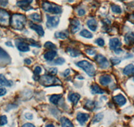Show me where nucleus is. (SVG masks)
Listing matches in <instances>:
<instances>
[{
	"instance_id": "obj_46",
	"label": "nucleus",
	"mask_w": 134,
	"mask_h": 127,
	"mask_svg": "<svg viewBox=\"0 0 134 127\" xmlns=\"http://www.w3.org/2000/svg\"><path fill=\"white\" fill-rule=\"evenodd\" d=\"M24 62L27 64V65H30V64L32 63V62H31V60L30 59H25Z\"/></svg>"
},
{
	"instance_id": "obj_38",
	"label": "nucleus",
	"mask_w": 134,
	"mask_h": 127,
	"mask_svg": "<svg viewBox=\"0 0 134 127\" xmlns=\"http://www.w3.org/2000/svg\"><path fill=\"white\" fill-rule=\"evenodd\" d=\"M6 90L5 88H3V87H2L0 86V96H4L5 94H6Z\"/></svg>"
},
{
	"instance_id": "obj_23",
	"label": "nucleus",
	"mask_w": 134,
	"mask_h": 127,
	"mask_svg": "<svg viewBox=\"0 0 134 127\" xmlns=\"http://www.w3.org/2000/svg\"><path fill=\"white\" fill-rule=\"evenodd\" d=\"M69 34L67 31H64V32H57V33H55V37L58 38V39H64L69 37Z\"/></svg>"
},
{
	"instance_id": "obj_49",
	"label": "nucleus",
	"mask_w": 134,
	"mask_h": 127,
	"mask_svg": "<svg viewBox=\"0 0 134 127\" xmlns=\"http://www.w3.org/2000/svg\"><path fill=\"white\" fill-rule=\"evenodd\" d=\"M47 126H54V125H52V124H50V125H47Z\"/></svg>"
},
{
	"instance_id": "obj_33",
	"label": "nucleus",
	"mask_w": 134,
	"mask_h": 127,
	"mask_svg": "<svg viewBox=\"0 0 134 127\" xmlns=\"http://www.w3.org/2000/svg\"><path fill=\"white\" fill-rule=\"evenodd\" d=\"M8 123V120L5 116H1L0 117V126H3Z\"/></svg>"
},
{
	"instance_id": "obj_5",
	"label": "nucleus",
	"mask_w": 134,
	"mask_h": 127,
	"mask_svg": "<svg viewBox=\"0 0 134 127\" xmlns=\"http://www.w3.org/2000/svg\"><path fill=\"white\" fill-rule=\"evenodd\" d=\"M94 60L97 62V63L99 64V66L101 68H103V69H106V68H107L109 66V61L103 55L97 54L95 56V57H94Z\"/></svg>"
},
{
	"instance_id": "obj_1",
	"label": "nucleus",
	"mask_w": 134,
	"mask_h": 127,
	"mask_svg": "<svg viewBox=\"0 0 134 127\" xmlns=\"http://www.w3.org/2000/svg\"><path fill=\"white\" fill-rule=\"evenodd\" d=\"M26 23V17L22 14H15L11 18L10 25L12 28L15 29V30H21L24 27Z\"/></svg>"
},
{
	"instance_id": "obj_39",
	"label": "nucleus",
	"mask_w": 134,
	"mask_h": 127,
	"mask_svg": "<svg viewBox=\"0 0 134 127\" xmlns=\"http://www.w3.org/2000/svg\"><path fill=\"white\" fill-rule=\"evenodd\" d=\"M8 4V0H0V5L2 7H6Z\"/></svg>"
},
{
	"instance_id": "obj_4",
	"label": "nucleus",
	"mask_w": 134,
	"mask_h": 127,
	"mask_svg": "<svg viewBox=\"0 0 134 127\" xmlns=\"http://www.w3.org/2000/svg\"><path fill=\"white\" fill-rule=\"evenodd\" d=\"M76 66L79 68H82L84 71L85 72L88 76L91 77H93L95 74V69L94 66L92 65L90 62H87L86 60L80 61V62L76 63Z\"/></svg>"
},
{
	"instance_id": "obj_10",
	"label": "nucleus",
	"mask_w": 134,
	"mask_h": 127,
	"mask_svg": "<svg viewBox=\"0 0 134 127\" xmlns=\"http://www.w3.org/2000/svg\"><path fill=\"white\" fill-rule=\"evenodd\" d=\"M80 29V22L76 19L72 20L70 22V31L72 33H75L79 30Z\"/></svg>"
},
{
	"instance_id": "obj_14",
	"label": "nucleus",
	"mask_w": 134,
	"mask_h": 127,
	"mask_svg": "<svg viewBox=\"0 0 134 127\" xmlns=\"http://www.w3.org/2000/svg\"><path fill=\"white\" fill-rule=\"evenodd\" d=\"M112 81V78L109 75H103L99 78V82L102 86H107L109 84L111 83Z\"/></svg>"
},
{
	"instance_id": "obj_7",
	"label": "nucleus",
	"mask_w": 134,
	"mask_h": 127,
	"mask_svg": "<svg viewBox=\"0 0 134 127\" xmlns=\"http://www.w3.org/2000/svg\"><path fill=\"white\" fill-rule=\"evenodd\" d=\"M60 22V18L58 16H47V22L46 26L48 27H57Z\"/></svg>"
},
{
	"instance_id": "obj_42",
	"label": "nucleus",
	"mask_w": 134,
	"mask_h": 127,
	"mask_svg": "<svg viewBox=\"0 0 134 127\" xmlns=\"http://www.w3.org/2000/svg\"><path fill=\"white\" fill-rule=\"evenodd\" d=\"M25 117L28 120H32L33 118V115L31 113H26L25 114Z\"/></svg>"
},
{
	"instance_id": "obj_44",
	"label": "nucleus",
	"mask_w": 134,
	"mask_h": 127,
	"mask_svg": "<svg viewBox=\"0 0 134 127\" xmlns=\"http://www.w3.org/2000/svg\"><path fill=\"white\" fill-rule=\"evenodd\" d=\"M87 52L89 55H93V54H94L96 53V51H94H94H93V50H87Z\"/></svg>"
},
{
	"instance_id": "obj_24",
	"label": "nucleus",
	"mask_w": 134,
	"mask_h": 127,
	"mask_svg": "<svg viewBox=\"0 0 134 127\" xmlns=\"http://www.w3.org/2000/svg\"><path fill=\"white\" fill-rule=\"evenodd\" d=\"M61 98H62V95L60 94H54L50 96V101L54 105H57Z\"/></svg>"
},
{
	"instance_id": "obj_17",
	"label": "nucleus",
	"mask_w": 134,
	"mask_h": 127,
	"mask_svg": "<svg viewBox=\"0 0 134 127\" xmlns=\"http://www.w3.org/2000/svg\"><path fill=\"white\" fill-rule=\"evenodd\" d=\"M0 84L2 86L10 87L13 85V82L11 80H8L3 74H0Z\"/></svg>"
},
{
	"instance_id": "obj_8",
	"label": "nucleus",
	"mask_w": 134,
	"mask_h": 127,
	"mask_svg": "<svg viewBox=\"0 0 134 127\" xmlns=\"http://www.w3.org/2000/svg\"><path fill=\"white\" fill-rule=\"evenodd\" d=\"M15 43H16V46L18 48L19 50L20 51H23V52H26V51H30V48L29 45L27 43L24 42H21L20 40H18V41H15Z\"/></svg>"
},
{
	"instance_id": "obj_6",
	"label": "nucleus",
	"mask_w": 134,
	"mask_h": 127,
	"mask_svg": "<svg viewBox=\"0 0 134 127\" xmlns=\"http://www.w3.org/2000/svg\"><path fill=\"white\" fill-rule=\"evenodd\" d=\"M9 23V14L5 10L0 9V26H8Z\"/></svg>"
},
{
	"instance_id": "obj_37",
	"label": "nucleus",
	"mask_w": 134,
	"mask_h": 127,
	"mask_svg": "<svg viewBox=\"0 0 134 127\" xmlns=\"http://www.w3.org/2000/svg\"><path fill=\"white\" fill-rule=\"evenodd\" d=\"M111 62L113 63V65H117L118 63H119L121 62V60L119 59V58H111Z\"/></svg>"
},
{
	"instance_id": "obj_35",
	"label": "nucleus",
	"mask_w": 134,
	"mask_h": 127,
	"mask_svg": "<svg viewBox=\"0 0 134 127\" xmlns=\"http://www.w3.org/2000/svg\"><path fill=\"white\" fill-rule=\"evenodd\" d=\"M34 72L35 74V76H38L42 72V68L40 66H36L34 70Z\"/></svg>"
},
{
	"instance_id": "obj_41",
	"label": "nucleus",
	"mask_w": 134,
	"mask_h": 127,
	"mask_svg": "<svg viewBox=\"0 0 134 127\" xmlns=\"http://www.w3.org/2000/svg\"><path fill=\"white\" fill-rule=\"evenodd\" d=\"M85 10L83 9H79L78 10V14H79V15H80V16H83V15L85 14Z\"/></svg>"
},
{
	"instance_id": "obj_28",
	"label": "nucleus",
	"mask_w": 134,
	"mask_h": 127,
	"mask_svg": "<svg viewBox=\"0 0 134 127\" xmlns=\"http://www.w3.org/2000/svg\"><path fill=\"white\" fill-rule=\"evenodd\" d=\"M103 113L97 114H96L95 116H94V118H93V120H92V123L94 124V123H99V122H100V121L103 119Z\"/></svg>"
},
{
	"instance_id": "obj_16",
	"label": "nucleus",
	"mask_w": 134,
	"mask_h": 127,
	"mask_svg": "<svg viewBox=\"0 0 134 127\" xmlns=\"http://www.w3.org/2000/svg\"><path fill=\"white\" fill-rule=\"evenodd\" d=\"M87 26L88 27V28L90 29L91 30H92L93 32H94V31L97 30V29L98 27V24L97 22L94 19H91V20H88L87 21Z\"/></svg>"
},
{
	"instance_id": "obj_21",
	"label": "nucleus",
	"mask_w": 134,
	"mask_h": 127,
	"mask_svg": "<svg viewBox=\"0 0 134 127\" xmlns=\"http://www.w3.org/2000/svg\"><path fill=\"white\" fill-rule=\"evenodd\" d=\"M60 123L62 126L63 127H73L74 125L72 124L71 121L69 119L65 117H63L60 118Z\"/></svg>"
},
{
	"instance_id": "obj_26",
	"label": "nucleus",
	"mask_w": 134,
	"mask_h": 127,
	"mask_svg": "<svg viewBox=\"0 0 134 127\" xmlns=\"http://www.w3.org/2000/svg\"><path fill=\"white\" fill-rule=\"evenodd\" d=\"M67 51L69 52V54L72 56V57H78L81 55V52L79 50H75V49L72 48H68L67 49Z\"/></svg>"
},
{
	"instance_id": "obj_48",
	"label": "nucleus",
	"mask_w": 134,
	"mask_h": 127,
	"mask_svg": "<svg viewBox=\"0 0 134 127\" xmlns=\"http://www.w3.org/2000/svg\"><path fill=\"white\" fill-rule=\"evenodd\" d=\"M12 44V43L9 42H8L6 43V45H8V46H11V47H13L12 44Z\"/></svg>"
},
{
	"instance_id": "obj_18",
	"label": "nucleus",
	"mask_w": 134,
	"mask_h": 127,
	"mask_svg": "<svg viewBox=\"0 0 134 127\" xmlns=\"http://www.w3.org/2000/svg\"><path fill=\"white\" fill-rule=\"evenodd\" d=\"M17 5L18 7H20V8H21V9H23V10L26 11H29L32 9V8H31V7L30 6V4H28V3H27L26 2H25L23 0H21V1H19L18 2H17Z\"/></svg>"
},
{
	"instance_id": "obj_34",
	"label": "nucleus",
	"mask_w": 134,
	"mask_h": 127,
	"mask_svg": "<svg viewBox=\"0 0 134 127\" xmlns=\"http://www.w3.org/2000/svg\"><path fill=\"white\" fill-rule=\"evenodd\" d=\"M64 62H65V60H64V58H63V57H58V59H57L54 62V63L57 64V65H62Z\"/></svg>"
},
{
	"instance_id": "obj_25",
	"label": "nucleus",
	"mask_w": 134,
	"mask_h": 127,
	"mask_svg": "<svg viewBox=\"0 0 134 127\" xmlns=\"http://www.w3.org/2000/svg\"><path fill=\"white\" fill-rule=\"evenodd\" d=\"M125 41L127 44H130L134 42V32L127 33L125 37Z\"/></svg>"
},
{
	"instance_id": "obj_31",
	"label": "nucleus",
	"mask_w": 134,
	"mask_h": 127,
	"mask_svg": "<svg viewBox=\"0 0 134 127\" xmlns=\"http://www.w3.org/2000/svg\"><path fill=\"white\" fill-rule=\"evenodd\" d=\"M44 48H46V49H48V50H54V49L57 48V46L54 44H52V42H47L46 44H44Z\"/></svg>"
},
{
	"instance_id": "obj_27",
	"label": "nucleus",
	"mask_w": 134,
	"mask_h": 127,
	"mask_svg": "<svg viewBox=\"0 0 134 127\" xmlns=\"http://www.w3.org/2000/svg\"><path fill=\"white\" fill-rule=\"evenodd\" d=\"M80 35H81V36L84 37V38H88V39L92 38L93 36V34H92L90 32L87 31V30H83L82 31H81V32L80 33Z\"/></svg>"
},
{
	"instance_id": "obj_36",
	"label": "nucleus",
	"mask_w": 134,
	"mask_h": 127,
	"mask_svg": "<svg viewBox=\"0 0 134 127\" xmlns=\"http://www.w3.org/2000/svg\"><path fill=\"white\" fill-rule=\"evenodd\" d=\"M95 42H96L97 44L99 45V46H103L105 45V42H104V40L102 38H98Z\"/></svg>"
},
{
	"instance_id": "obj_47",
	"label": "nucleus",
	"mask_w": 134,
	"mask_h": 127,
	"mask_svg": "<svg viewBox=\"0 0 134 127\" xmlns=\"http://www.w3.org/2000/svg\"><path fill=\"white\" fill-rule=\"evenodd\" d=\"M23 1H24L25 2H26V3H28V4H30V3L33 2V0H23Z\"/></svg>"
},
{
	"instance_id": "obj_43",
	"label": "nucleus",
	"mask_w": 134,
	"mask_h": 127,
	"mask_svg": "<svg viewBox=\"0 0 134 127\" xmlns=\"http://www.w3.org/2000/svg\"><path fill=\"white\" fill-rule=\"evenodd\" d=\"M69 74H70V70H69V69H67V70H66L65 71H64V72L63 73V75H64V76H67Z\"/></svg>"
},
{
	"instance_id": "obj_20",
	"label": "nucleus",
	"mask_w": 134,
	"mask_h": 127,
	"mask_svg": "<svg viewBox=\"0 0 134 127\" xmlns=\"http://www.w3.org/2000/svg\"><path fill=\"white\" fill-rule=\"evenodd\" d=\"M81 96L78 93H72V94H70L69 96V100H70L71 102H72L74 105H76L80 100Z\"/></svg>"
},
{
	"instance_id": "obj_15",
	"label": "nucleus",
	"mask_w": 134,
	"mask_h": 127,
	"mask_svg": "<svg viewBox=\"0 0 134 127\" xmlns=\"http://www.w3.org/2000/svg\"><path fill=\"white\" fill-rule=\"evenodd\" d=\"M57 56V51L55 50H50V51H47L46 53L44 54V59L47 61H52V60L55 57V56Z\"/></svg>"
},
{
	"instance_id": "obj_32",
	"label": "nucleus",
	"mask_w": 134,
	"mask_h": 127,
	"mask_svg": "<svg viewBox=\"0 0 134 127\" xmlns=\"http://www.w3.org/2000/svg\"><path fill=\"white\" fill-rule=\"evenodd\" d=\"M111 9L115 14H121V9L120 7L116 5H113L111 6Z\"/></svg>"
},
{
	"instance_id": "obj_19",
	"label": "nucleus",
	"mask_w": 134,
	"mask_h": 127,
	"mask_svg": "<svg viewBox=\"0 0 134 127\" xmlns=\"http://www.w3.org/2000/svg\"><path fill=\"white\" fill-rule=\"evenodd\" d=\"M124 74L126 76H130L134 74V66L133 64H129L124 69Z\"/></svg>"
},
{
	"instance_id": "obj_9",
	"label": "nucleus",
	"mask_w": 134,
	"mask_h": 127,
	"mask_svg": "<svg viewBox=\"0 0 134 127\" xmlns=\"http://www.w3.org/2000/svg\"><path fill=\"white\" fill-rule=\"evenodd\" d=\"M113 100H114L115 103L119 106H124L127 102L126 99L122 94H118V95L113 97Z\"/></svg>"
},
{
	"instance_id": "obj_40",
	"label": "nucleus",
	"mask_w": 134,
	"mask_h": 127,
	"mask_svg": "<svg viewBox=\"0 0 134 127\" xmlns=\"http://www.w3.org/2000/svg\"><path fill=\"white\" fill-rule=\"evenodd\" d=\"M49 72L52 75H56L57 74V69L55 68H52L49 69Z\"/></svg>"
},
{
	"instance_id": "obj_50",
	"label": "nucleus",
	"mask_w": 134,
	"mask_h": 127,
	"mask_svg": "<svg viewBox=\"0 0 134 127\" xmlns=\"http://www.w3.org/2000/svg\"><path fill=\"white\" fill-rule=\"evenodd\" d=\"M119 1H121V2H123V1H124V0H119Z\"/></svg>"
},
{
	"instance_id": "obj_45",
	"label": "nucleus",
	"mask_w": 134,
	"mask_h": 127,
	"mask_svg": "<svg viewBox=\"0 0 134 127\" xmlns=\"http://www.w3.org/2000/svg\"><path fill=\"white\" fill-rule=\"evenodd\" d=\"M24 127H28V126H30V127H34V125L31 123H26V124H24L23 125Z\"/></svg>"
},
{
	"instance_id": "obj_12",
	"label": "nucleus",
	"mask_w": 134,
	"mask_h": 127,
	"mask_svg": "<svg viewBox=\"0 0 134 127\" xmlns=\"http://www.w3.org/2000/svg\"><path fill=\"white\" fill-rule=\"evenodd\" d=\"M121 45V43L118 38H112L109 41V47L111 50H115Z\"/></svg>"
},
{
	"instance_id": "obj_29",
	"label": "nucleus",
	"mask_w": 134,
	"mask_h": 127,
	"mask_svg": "<svg viewBox=\"0 0 134 127\" xmlns=\"http://www.w3.org/2000/svg\"><path fill=\"white\" fill-rule=\"evenodd\" d=\"M30 18L32 19L33 21H42V18L40 15L38 14H36V13H34V14H32L30 15Z\"/></svg>"
},
{
	"instance_id": "obj_2",
	"label": "nucleus",
	"mask_w": 134,
	"mask_h": 127,
	"mask_svg": "<svg viewBox=\"0 0 134 127\" xmlns=\"http://www.w3.org/2000/svg\"><path fill=\"white\" fill-rule=\"evenodd\" d=\"M39 82L42 86L46 87L62 84L59 79L51 75H43L39 78Z\"/></svg>"
},
{
	"instance_id": "obj_30",
	"label": "nucleus",
	"mask_w": 134,
	"mask_h": 127,
	"mask_svg": "<svg viewBox=\"0 0 134 127\" xmlns=\"http://www.w3.org/2000/svg\"><path fill=\"white\" fill-rule=\"evenodd\" d=\"M94 108V104L93 101H91V100H88V102H87L86 105H85V108L87 109L88 111H93Z\"/></svg>"
},
{
	"instance_id": "obj_51",
	"label": "nucleus",
	"mask_w": 134,
	"mask_h": 127,
	"mask_svg": "<svg viewBox=\"0 0 134 127\" xmlns=\"http://www.w3.org/2000/svg\"><path fill=\"white\" fill-rule=\"evenodd\" d=\"M133 81H134V78H133Z\"/></svg>"
},
{
	"instance_id": "obj_22",
	"label": "nucleus",
	"mask_w": 134,
	"mask_h": 127,
	"mask_svg": "<svg viewBox=\"0 0 134 127\" xmlns=\"http://www.w3.org/2000/svg\"><path fill=\"white\" fill-rule=\"evenodd\" d=\"M91 91L93 94H103L104 90L99 87L98 85L93 84L91 86Z\"/></svg>"
},
{
	"instance_id": "obj_3",
	"label": "nucleus",
	"mask_w": 134,
	"mask_h": 127,
	"mask_svg": "<svg viewBox=\"0 0 134 127\" xmlns=\"http://www.w3.org/2000/svg\"><path fill=\"white\" fill-rule=\"evenodd\" d=\"M42 8L46 12L54 14H59L62 12V8L58 5L50 3L48 2H43L42 3Z\"/></svg>"
},
{
	"instance_id": "obj_11",
	"label": "nucleus",
	"mask_w": 134,
	"mask_h": 127,
	"mask_svg": "<svg viewBox=\"0 0 134 127\" xmlns=\"http://www.w3.org/2000/svg\"><path fill=\"white\" fill-rule=\"evenodd\" d=\"M30 27L34 31H36L38 35L40 36H43L44 35V30H43L42 27L40 25L36 24H34V23H30Z\"/></svg>"
},
{
	"instance_id": "obj_13",
	"label": "nucleus",
	"mask_w": 134,
	"mask_h": 127,
	"mask_svg": "<svg viewBox=\"0 0 134 127\" xmlns=\"http://www.w3.org/2000/svg\"><path fill=\"white\" fill-rule=\"evenodd\" d=\"M89 118V114L85 113H79L76 116V119L81 124H84Z\"/></svg>"
}]
</instances>
